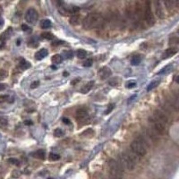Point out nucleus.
<instances>
[{"label":"nucleus","mask_w":179,"mask_h":179,"mask_svg":"<svg viewBox=\"0 0 179 179\" xmlns=\"http://www.w3.org/2000/svg\"><path fill=\"white\" fill-rule=\"evenodd\" d=\"M102 22H103V19L100 13H89L84 18L83 22V27L85 30H91L92 28L100 26Z\"/></svg>","instance_id":"nucleus-1"},{"label":"nucleus","mask_w":179,"mask_h":179,"mask_svg":"<svg viewBox=\"0 0 179 179\" xmlns=\"http://www.w3.org/2000/svg\"><path fill=\"white\" fill-rule=\"evenodd\" d=\"M130 147L133 154H135L139 157H143L146 155V152H147L146 141L143 137L139 136L135 140H133L132 141Z\"/></svg>","instance_id":"nucleus-2"},{"label":"nucleus","mask_w":179,"mask_h":179,"mask_svg":"<svg viewBox=\"0 0 179 179\" xmlns=\"http://www.w3.org/2000/svg\"><path fill=\"white\" fill-rule=\"evenodd\" d=\"M108 168H109V176L111 178H119L122 177L124 175V168L121 166V164L111 159L108 162Z\"/></svg>","instance_id":"nucleus-3"},{"label":"nucleus","mask_w":179,"mask_h":179,"mask_svg":"<svg viewBox=\"0 0 179 179\" xmlns=\"http://www.w3.org/2000/svg\"><path fill=\"white\" fill-rule=\"evenodd\" d=\"M119 160H120V163L121 166L127 169V170H133L135 168V166H136V163H135V159H134L133 157L128 154V153H122L120 156H119Z\"/></svg>","instance_id":"nucleus-4"},{"label":"nucleus","mask_w":179,"mask_h":179,"mask_svg":"<svg viewBox=\"0 0 179 179\" xmlns=\"http://www.w3.org/2000/svg\"><path fill=\"white\" fill-rule=\"evenodd\" d=\"M149 121H150V123H151V124L152 126V129L156 133H158L159 134H161V135H162V134L166 133V131H167L166 124L162 123L161 121H159V119H157L153 116L149 118Z\"/></svg>","instance_id":"nucleus-5"},{"label":"nucleus","mask_w":179,"mask_h":179,"mask_svg":"<svg viewBox=\"0 0 179 179\" xmlns=\"http://www.w3.org/2000/svg\"><path fill=\"white\" fill-rule=\"evenodd\" d=\"M144 17H145V20H146L147 24L149 25H150V26L154 25V24H155V18H154V15H153V13H152L151 4L150 0H146V2H145Z\"/></svg>","instance_id":"nucleus-6"},{"label":"nucleus","mask_w":179,"mask_h":179,"mask_svg":"<svg viewBox=\"0 0 179 179\" xmlns=\"http://www.w3.org/2000/svg\"><path fill=\"white\" fill-rule=\"evenodd\" d=\"M38 18H39V14H38V12L35 9L30 8L27 10L25 13V21L27 22H29V24H34L37 22V20H38Z\"/></svg>","instance_id":"nucleus-7"},{"label":"nucleus","mask_w":179,"mask_h":179,"mask_svg":"<svg viewBox=\"0 0 179 179\" xmlns=\"http://www.w3.org/2000/svg\"><path fill=\"white\" fill-rule=\"evenodd\" d=\"M76 119H77V121H84L86 118H88L89 116V113H88V111L86 108H78L76 110Z\"/></svg>","instance_id":"nucleus-8"},{"label":"nucleus","mask_w":179,"mask_h":179,"mask_svg":"<svg viewBox=\"0 0 179 179\" xmlns=\"http://www.w3.org/2000/svg\"><path fill=\"white\" fill-rule=\"evenodd\" d=\"M153 116L156 117L157 119H159V121H161L162 123L166 124L168 123V116H166V114L164 113V112H162V111L159 110V109H156V110L154 111Z\"/></svg>","instance_id":"nucleus-9"},{"label":"nucleus","mask_w":179,"mask_h":179,"mask_svg":"<svg viewBox=\"0 0 179 179\" xmlns=\"http://www.w3.org/2000/svg\"><path fill=\"white\" fill-rule=\"evenodd\" d=\"M112 74V72L110 70L109 67L108 66H103L100 69L99 71V76L102 79V80H106L108 78H109Z\"/></svg>","instance_id":"nucleus-10"},{"label":"nucleus","mask_w":179,"mask_h":179,"mask_svg":"<svg viewBox=\"0 0 179 179\" xmlns=\"http://www.w3.org/2000/svg\"><path fill=\"white\" fill-rule=\"evenodd\" d=\"M155 8H156L157 16H158L159 19H163L164 17H165V14H164V11H163L162 5L160 4L159 0H157V1H156V3H155Z\"/></svg>","instance_id":"nucleus-11"},{"label":"nucleus","mask_w":179,"mask_h":179,"mask_svg":"<svg viewBox=\"0 0 179 179\" xmlns=\"http://www.w3.org/2000/svg\"><path fill=\"white\" fill-rule=\"evenodd\" d=\"M177 53V50L176 48H168L167 50H165V52L163 53L162 55V58L163 59H167V58H169L171 57H173L174 55H176Z\"/></svg>","instance_id":"nucleus-12"},{"label":"nucleus","mask_w":179,"mask_h":179,"mask_svg":"<svg viewBox=\"0 0 179 179\" xmlns=\"http://www.w3.org/2000/svg\"><path fill=\"white\" fill-rule=\"evenodd\" d=\"M48 54V52L47 49L45 48H42V49H40L39 51H37L35 53V59H37V60H41V59H43L44 57H46Z\"/></svg>","instance_id":"nucleus-13"},{"label":"nucleus","mask_w":179,"mask_h":179,"mask_svg":"<svg viewBox=\"0 0 179 179\" xmlns=\"http://www.w3.org/2000/svg\"><path fill=\"white\" fill-rule=\"evenodd\" d=\"M80 20H81V17L79 14L77 13H73V15L70 17L69 19V22H70V24L75 26V25H78L79 22H80Z\"/></svg>","instance_id":"nucleus-14"},{"label":"nucleus","mask_w":179,"mask_h":179,"mask_svg":"<svg viewBox=\"0 0 179 179\" xmlns=\"http://www.w3.org/2000/svg\"><path fill=\"white\" fill-rule=\"evenodd\" d=\"M147 135L150 137V139H151L153 141H158V133H156L153 129L148 128L147 129Z\"/></svg>","instance_id":"nucleus-15"},{"label":"nucleus","mask_w":179,"mask_h":179,"mask_svg":"<svg viewBox=\"0 0 179 179\" xmlns=\"http://www.w3.org/2000/svg\"><path fill=\"white\" fill-rule=\"evenodd\" d=\"M93 85H94V81H89V83H88L86 85H84L83 88H81V93H83V94L89 92L92 89Z\"/></svg>","instance_id":"nucleus-16"},{"label":"nucleus","mask_w":179,"mask_h":179,"mask_svg":"<svg viewBox=\"0 0 179 179\" xmlns=\"http://www.w3.org/2000/svg\"><path fill=\"white\" fill-rule=\"evenodd\" d=\"M19 66L21 67L22 70H26V69H28V68L31 67V64H30L29 62H27L25 59L22 58L21 61H20V64H19Z\"/></svg>","instance_id":"nucleus-17"},{"label":"nucleus","mask_w":179,"mask_h":179,"mask_svg":"<svg viewBox=\"0 0 179 179\" xmlns=\"http://www.w3.org/2000/svg\"><path fill=\"white\" fill-rule=\"evenodd\" d=\"M45 155H46V153H45L44 150H39V151H37L36 152L32 153L33 157H35V158H37V159H44Z\"/></svg>","instance_id":"nucleus-18"},{"label":"nucleus","mask_w":179,"mask_h":179,"mask_svg":"<svg viewBox=\"0 0 179 179\" xmlns=\"http://www.w3.org/2000/svg\"><path fill=\"white\" fill-rule=\"evenodd\" d=\"M51 60H52V63H53L54 65H59V64H61L63 62V57L60 55H54L53 57H52Z\"/></svg>","instance_id":"nucleus-19"},{"label":"nucleus","mask_w":179,"mask_h":179,"mask_svg":"<svg viewBox=\"0 0 179 179\" xmlns=\"http://www.w3.org/2000/svg\"><path fill=\"white\" fill-rule=\"evenodd\" d=\"M52 25V22L50 20L48 19H46V20H42L40 22V27L42 29H48L50 26Z\"/></svg>","instance_id":"nucleus-20"},{"label":"nucleus","mask_w":179,"mask_h":179,"mask_svg":"<svg viewBox=\"0 0 179 179\" xmlns=\"http://www.w3.org/2000/svg\"><path fill=\"white\" fill-rule=\"evenodd\" d=\"M159 83H160V81H158V80L151 81V83L150 84H149L148 87H147V92H150V91H151V90H153L154 88H156L157 86H158V85L159 84Z\"/></svg>","instance_id":"nucleus-21"},{"label":"nucleus","mask_w":179,"mask_h":179,"mask_svg":"<svg viewBox=\"0 0 179 179\" xmlns=\"http://www.w3.org/2000/svg\"><path fill=\"white\" fill-rule=\"evenodd\" d=\"M164 2H165L166 7L168 8V11H170L171 9H172L173 6L175 5V1H174V0H164Z\"/></svg>","instance_id":"nucleus-22"},{"label":"nucleus","mask_w":179,"mask_h":179,"mask_svg":"<svg viewBox=\"0 0 179 179\" xmlns=\"http://www.w3.org/2000/svg\"><path fill=\"white\" fill-rule=\"evenodd\" d=\"M141 61V58L140 56H134L133 58H132V60H131V64L133 65H138Z\"/></svg>","instance_id":"nucleus-23"},{"label":"nucleus","mask_w":179,"mask_h":179,"mask_svg":"<svg viewBox=\"0 0 179 179\" xmlns=\"http://www.w3.org/2000/svg\"><path fill=\"white\" fill-rule=\"evenodd\" d=\"M173 68V65H167L165 68H163L162 70H160L159 71V74H163V73H170L171 72V69Z\"/></svg>","instance_id":"nucleus-24"},{"label":"nucleus","mask_w":179,"mask_h":179,"mask_svg":"<svg viewBox=\"0 0 179 179\" xmlns=\"http://www.w3.org/2000/svg\"><path fill=\"white\" fill-rule=\"evenodd\" d=\"M77 57L78 58H80V59H83V58H85L86 57V56H87V53H86V51L85 50H83V49H79L78 51H77Z\"/></svg>","instance_id":"nucleus-25"},{"label":"nucleus","mask_w":179,"mask_h":179,"mask_svg":"<svg viewBox=\"0 0 179 179\" xmlns=\"http://www.w3.org/2000/svg\"><path fill=\"white\" fill-rule=\"evenodd\" d=\"M41 37L43 39H46V40H53L55 38V36L50 32H43L41 34Z\"/></svg>","instance_id":"nucleus-26"},{"label":"nucleus","mask_w":179,"mask_h":179,"mask_svg":"<svg viewBox=\"0 0 179 179\" xmlns=\"http://www.w3.org/2000/svg\"><path fill=\"white\" fill-rule=\"evenodd\" d=\"M178 43V38L177 36H175V35H171L170 39H169V45H176Z\"/></svg>","instance_id":"nucleus-27"},{"label":"nucleus","mask_w":179,"mask_h":179,"mask_svg":"<svg viewBox=\"0 0 179 179\" xmlns=\"http://www.w3.org/2000/svg\"><path fill=\"white\" fill-rule=\"evenodd\" d=\"M59 159H60V155L56 154V153H53V152H51V153L49 154V159H50V160L56 161V160H58Z\"/></svg>","instance_id":"nucleus-28"},{"label":"nucleus","mask_w":179,"mask_h":179,"mask_svg":"<svg viewBox=\"0 0 179 179\" xmlns=\"http://www.w3.org/2000/svg\"><path fill=\"white\" fill-rule=\"evenodd\" d=\"M64 135V132L60 129V128H57L54 131V136L56 137H62Z\"/></svg>","instance_id":"nucleus-29"},{"label":"nucleus","mask_w":179,"mask_h":179,"mask_svg":"<svg viewBox=\"0 0 179 179\" xmlns=\"http://www.w3.org/2000/svg\"><path fill=\"white\" fill-rule=\"evenodd\" d=\"M119 78H114V79H111L109 81V84L111 86H117L119 83H120V81L118 80Z\"/></svg>","instance_id":"nucleus-30"},{"label":"nucleus","mask_w":179,"mask_h":179,"mask_svg":"<svg viewBox=\"0 0 179 179\" xmlns=\"http://www.w3.org/2000/svg\"><path fill=\"white\" fill-rule=\"evenodd\" d=\"M8 162L11 163L12 165H15V166H20V161L16 159H14V158H10L8 159Z\"/></svg>","instance_id":"nucleus-31"},{"label":"nucleus","mask_w":179,"mask_h":179,"mask_svg":"<svg viewBox=\"0 0 179 179\" xmlns=\"http://www.w3.org/2000/svg\"><path fill=\"white\" fill-rule=\"evenodd\" d=\"M114 108H115V105H114V104H109V105H108V109L105 111V113H104V114H105V115H108V114H109L110 113V112L112 111V110H113L114 109Z\"/></svg>","instance_id":"nucleus-32"},{"label":"nucleus","mask_w":179,"mask_h":179,"mask_svg":"<svg viewBox=\"0 0 179 179\" xmlns=\"http://www.w3.org/2000/svg\"><path fill=\"white\" fill-rule=\"evenodd\" d=\"M134 86H136V83L135 81H128L127 83H126V88H128V89H132Z\"/></svg>","instance_id":"nucleus-33"},{"label":"nucleus","mask_w":179,"mask_h":179,"mask_svg":"<svg viewBox=\"0 0 179 179\" xmlns=\"http://www.w3.org/2000/svg\"><path fill=\"white\" fill-rule=\"evenodd\" d=\"M7 76V72L5 70H0V80H3Z\"/></svg>","instance_id":"nucleus-34"},{"label":"nucleus","mask_w":179,"mask_h":179,"mask_svg":"<svg viewBox=\"0 0 179 179\" xmlns=\"http://www.w3.org/2000/svg\"><path fill=\"white\" fill-rule=\"evenodd\" d=\"M92 65V59H87V60L83 63V66L85 67H90Z\"/></svg>","instance_id":"nucleus-35"},{"label":"nucleus","mask_w":179,"mask_h":179,"mask_svg":"<svg viewBox=\"0 0 179 179\" xmlns=\"http://www.w3.org/2000/svg\"><path fill=\"white\" fill-rule=\"evenodd\" d=\"M9 99V96L7 95H3V96H0V102H5V101H7Z\"/></svg>","instance_id":"nucleus-36"},{"label":"nucleus","mask_w":179,"mask_h":179,"mask_svg":"<svg viewBox=\"0 0 179 179\" xmlns=\"http://www.w3.org/2000/svg\"><path fill=\"white\" fill-rule=\"evenodd\" d=\"M7 123H8V121H7L6 118H5V117H0V124H1L2 125H6Z\"/></svg>","instance_id":"nucleus-37"},{"label":"nucleus","mask_w":179,"mask_h":179,"mask_svg":"<svg viewBox=\"0 0 179 179\" xmlns=\"http://www.w3.org/2000/svg\"><path fill=\"white\" fill-rule=\"evenodd\" d=\"M40 85V81H33V83L31 84V88L32 89H35V88H37Z\"/></svg>","instance_id":"nucleus-38"},{"label":"nucleus","mask_w":179,"mask_h":179,"mask_svg":"<svg viewBox=\"0 0 179 179\" xmlns=\"http://www.w3.org/2000/svg\"><path fill=\"white\" fill-rule=\"evenodd\" d=\"M64 54L66 56L67 58H71V57H73V52H72V51H69V52H67V51H66V52H65Z\"/></svg>","instance_id":"nucleus-39"},{"label":"nucleus","mask_w":179,"mask_h":179,"mask_svg":"<svg viewBox=\"0 0 179 179\" xmlns=\"http://www.w3.org/2000/svg\"><path fill=\"white\" fill-rule=\"evenodd\" d=\"M63 122H64V124H71V121L69 120L68 118H66V117H64V118H63Z\"/></svg>","instance_id":"nucleus-40"},{"label":"nucleus","mask_w":179,"mask_h":179,"mask_svg":"<svg viewBox=\"0 0 179 179\" xmlns=\"http://www.w3.org/2000/svg\"><path fill=\"white\" fill-rule=\"evenodd\" d=\"M63 43H65V42H63V41H56V42L52 43V45H53V46H59V45H62Z\"/></svg>","instance_id":"nucleus-41"},{"label":"nucleus","mask_w":179,"mask_h":179,"mask_svg":"<svg viewBox=\"0 0 179 179\" xmlns=\"http://www.w3.org/2000/svg\"><path fill=\"white\" fill-rule=\"evenodd\" d=\"M22 31H24V32H26V31H28V30L30 29L27 25H25V24H22Z\"/></svg>","instance_id":"nucleus-42"},{"label":"nucleus","mask_w":179,"mask_h":179,"mask_svg":"<svg viewBox=\"0 0 179 179\" xmlns=\"http://www.w3.org/2000/svg\"><path fill=\"white\" fill-rule=\"evenodd\" d=\"M6 88V85L5 84H3V83H0V92L1 91H4V90Z\"/></svg>","instance_id":"nucleus-43"},{"label":"nucleus","mask_w":179,"mask_h":179,"mask_svg":"<svg viewBox=\"0 0 179 179\" xmlns=\"http://www.w3.org/2000/svg\"><path fill=\"white\" fill-rule=\"evenodd\" d=\"M24 124H25L26 125H31V124H32L33 123H32L31 120H25V121H24Z\"/></svg>","instance_id":"nucleus-44"},{"label":"nucleus","mask_w":179,"mask_h":179,"mask_svg":"<svg viewBox=\"0 0 179 179\" xmlns=\"http://www.w3.org/2000/svg\"><path fill=\"white\" fill-rule=\"evenodd\" d=\"M78 81H80V78H77L76 80H74V81H72V83H72L73 85H74V84H75V83H78Z\"/></svg>","instance_id":"nucleus-45"},{"label":"nucleus","mask_w":179,"mask_h":179,"mask_svg":"<svg viewBox=\"0 0 179 179\" xmlns=\"http://www.w3.org/2000/svg\"><path fill=\"white\" fill-rule=\"evenodd\" d=\"M135 97H136V95H133V96H132V97H131V98H130V99L128 100V103H130V102H131V101H132V100H133L134 98H135Z\"/></svg>","instance_id":"nucleus-46"}]
</instances>
